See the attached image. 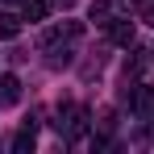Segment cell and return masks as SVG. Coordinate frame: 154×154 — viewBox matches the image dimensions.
I'll return each instance as SVG.
<instances>
[{"label": "cell", "instance_id": "1", "mask_svg": "<svg viewBox=\"0 0 154 154\" xmlns=\"http://www.w3.org/2000/svg\"><path fill=\"white\" fill-rule=\"evenodd\" d=\"M75 38H79V25H67V29H54V33H46V42H42L46 63H50V67L71 63V42H75Z\"/></svg>", "mask_w": 154, "mask_h": 154}, {"label": "cell", "instance_id": "2", "mask_svg": "<svg viewBox=\"0 0 154 154\" xmlns=\"http://www.w3.org/2000/svg\"><path fill=\"white\" fill-rule=\"evenodd\" d=\"M83 129H88V112L75 108V104H63V108H58V133H63V137H79Z\"/></svg>", "mask_w": 154, "mask_h": 154}, {"label": "cell", "instance_id": "3", "mask_svg": "<svg viewBox=\"0 0 154 154\" xmlns=\"http://www.w3.org/2000/svg\"><path fill=\"white\" fill-rule=\"evenodd\" d=\"M104 29H108V42H117V46H133V21H129V17H112Z\"/></svg>", "mask_w": 154, "mask_h": 154}, {"label": "cell", "instance_id": "4", "mask_svg": "<svg viewBox=\"0 0 154 154\" xmlns=\"http://www.w3.org/2000/svg\"><path fill=\"white\" fill-rule=\"evenodd\" d=\"M133 112L137 117H154V88H146V83H133Z\"/></svg>", "mask_w": 154, "mask_h": 154}, {"label": "cell", "instance_id": "5", "mask_svg": "<svg viewBox=\"0 0 154 154\" xmlns=\"http://www.w3.org/2000/svg\"><path fill=\"white\" fill-rule=\"evenodd\" d=\"M21 100V79L17 75H0V108H13Z\"/></svg>", "mask_w": 154, "mask_h": 154}, {"label": "cell", "instance_id": "6", "mask_svg": "<svg viewBox=\"0 0 154 154\" xmlns=\"http://www.w3.org/2000/svg\"><path fill=\"white\" fill-rule=\"evenodd\" d=\"M21 17L25 21H46V0H21Z\"/></svg>", "mask_w": 154, "mask_h": 154}, {"label": "cell", "instance_id": "7", "mask_svg": "<svg viewBox=\"0 0 154 154\" xmlns=\"http://www.w3.org/2000/svg\"><path fill=\"white\" fill-rule=\"evenodd\" d=\"M21 33V17H13V13H0V38L8 42V38H17Z\"/></svg>", "mask_w": 154, "mask_h": 154}, {"label": "cell", "instance_id": "8", "mask_svg": "<svg viewBox=\"0 0 154 154\" xmlns=\"http://www.w3.org/2000/svg\"><path fill=\"white\" fill-rule=\"evenodd\" d=\"M13 150H17V154H25V150H33V129H21V133L13 137Z\"/></svg>", "mask_w": 154, "mask_h": 154}, {"label": "cell", "instance_id": "9", "mask_svg": "<svg viewBox=\"0 0 154 154\" xmlns=\"http://www.w3.org/2000/svg\"><path fill=\"white\" fill-rule=\"evenodd\" d=\"M92 21H96V25H108V21H112V17H108V0H96V4H92Z\"/></svg>", "mask_w": 154, "mask_h": 154}, {"label": "cell", "instance_id": "10", "mask_svg": "<svg viewBox=\"0 0 154 154\" xmlns=\"http://www.w3.org/2000/svg\"><path fill=\"white\" fill-rule=\"evenodd\" d=\"M146 21H150V25H154V4H146Z\"/></svg>", "mask_w": 154, "mask_h": 154}, {"label": "cell", "instance_id": "11", "mask_svg": "<svg viewBox=\"0 0 154 154\" xmlns=\"http://www.w3.org/2000/svg\"><path fill=\"white\" fill-rule=\"evenodd\" d=\"M54 4H63V8H71V4H75V0H54Z\"/></svg>", "mask_w": 154, "mask_h": 154}]
</instances>
